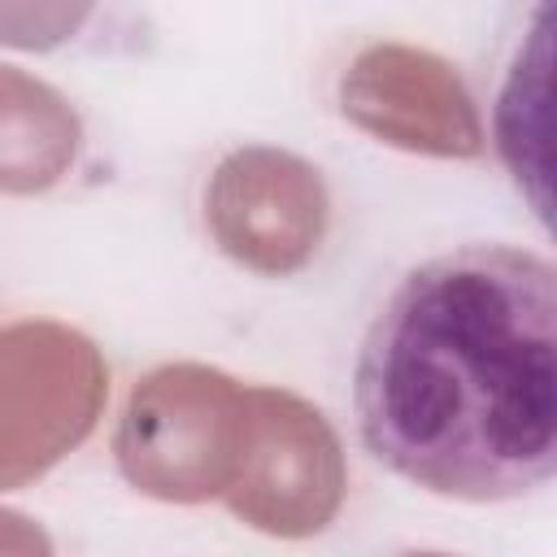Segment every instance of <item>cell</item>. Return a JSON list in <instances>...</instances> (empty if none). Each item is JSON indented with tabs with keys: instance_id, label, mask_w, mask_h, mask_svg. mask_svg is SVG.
I'll return each mask as SVG.
<instances>
[{
	"instance_id": "6da1fadb",
	"label": "cell",
	"mask_w": 557,
	"mask_h": 557,
	"mask_svg": "<svg viewBox=\"0 0 557 557\" xmlns=\"http://www.w3.org/2000/svg\"><path fill=\"white\" fill-rule=\"evenodd\" d=\"M553 261L461 244L413 265L361 335V444L448 500H518L557 470Z\"/></svg>"
},
{
	"instance_id": "7a4b0ae2",
	"label": "cell",
	"mask_w": 557,
	"mask_h": 557,
	"mask_svg": "<svg viewBox=\"0 0 557 557\" xmlns=\"http://www.w3.org/2000/svg\"><path fill=\"white\" fill-rule=\"evenodd\" d=\"M248 431V387L213 366L170 361L131 387L113 431V457L135 492L196 505L231 492Z\"/></svg>"
},
{
	"instance_id": "3957f363",
	"label": "cell",
	"mask_w": 557,
	"mask_h": 557,
	"mask_svg": "<svg viewBox=\"0 0 557 557\" xmlns=\"http://www.w3.org/2000/svg\"><path fill=\"white\" fill-rule=\"evenodd\" d=\"M109 366L65 322H13L0 331V492L22 487L78 448L104 409Z\"/></svg>"
},
{
	"instance_id": "277c9868",
	"label": "cell",
	"mask_w": 557,
	"mask_h": 557,
	"mask_svg": "<svg viewBox=\"0 0 557 557\" xmlns=\"http://www.w3.org/2000/svg\"><path fill=\"white\" fill-rule=\"evenodd\" d=\"M252 431L244 466L226 492V505L248 527L305 540L331 527L348 492V466L339 435L296 392L248 387Z\"/></svg>"
},
{
	"instance_id": "5b68a950",
	"label": "cell",
	"mask_w": 557,
	"mask_h": 557,
	"mask_svg": "<svg viewBox=\"0 0 557 557\" xmlns=\"http://www.w3.org/2000/svg\"><path fill=\"white\" fill-rule=\"evenodd\" d=\"M331 200L322 174L283 148L248 144L218 161L205 187L213 244L244 270L287 278L305 270L326 235Z\"/></svg>"
},
{
	"instance_id": "8992f818",
	"label": "cell",
	"mask_w": 557,
	"mask_h": 557,
	"mask_svg": "<svg viewBox=\"0 0 557 557\" xmlns=\"http://www.w3.org/2000/svg\"><path fill=\"white\" fill-rule=\"evenodd\" d=\"M339 109L366 135L426 157H474L483 122L457 70L409 44H370L339 78Z\"/></svg>"
},
{
	"instance_id": "52a82bcc",
	"label": "cell",
	"mask_w": 557,
	"mask_h": 557,
	"mask_svg": "<svg viewBox=\"0 0 557 557\" xmlns=\"http://www.w3.org/2000/svg\"><path fill=\"white\" fill-rule=\"evenodd\" d=\"M78 113L44 78L0 65V191L35 196L57 187L78 157Z\"/></svg>"
},
{
	"instance_id": "ba28073f",
	"label": "cell",
	"mask_w": 557,
	"mask_h": 557,
	"mask_svg": "<svg viewBox=\"0 0 557 557\" xmlns=\"http://www.w3.org/2000/svg\"><path fill=\"white\" fill-rule=\"evenodd\" d=\"M0 557H52V540L35 518L0 509Z\"/></svg>"
},
{
	"instance_id": "9c48e42d",
	"label": "cell",
	"mask_w": 557,
	"mask_h": 557,
	"mask_svg": "<svg viewBox=\"0 0 557 557\" xmlns=\"http://www.w3.org/2000/svg\"><path fill=\"white\" fill-rule=\"evenodd\" d=\"M405 557H444V553H405Z\"/></svg>"
}]
</instances>
